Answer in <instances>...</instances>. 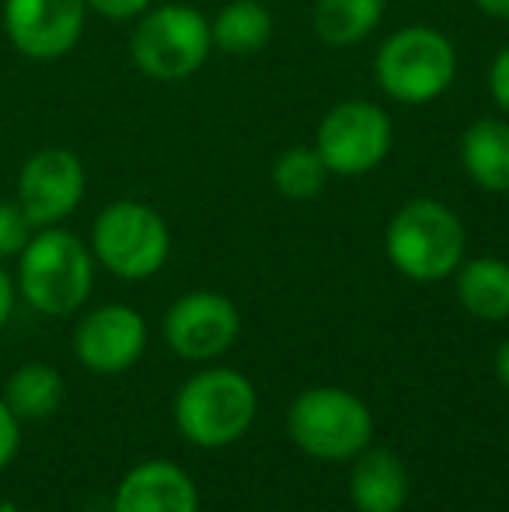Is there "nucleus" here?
Segmentation results:
<instances>
[{
    "instance_id": "4468645a",
    "label": "nucleus",
    "mask_w": 509,
    "mask_h": 512,
    "mask_svg": "<svg viewBox=\"0 0 509 512\" xmlns=\"http://www.w3.org/2000/svg\"><path fill=\"white\" fill-rule=\"evenodd\" d=\"M461 168L471 185L492 196H509V119L482 115L461 133Z\"/></svg>"
},
{
    "instance_id": "f03ea898",
    "label": "nucleus",
    "mask_w": 509,
    "mask_h": 512,
    "mask_svg": "<svg viewBox=\"0 0 509 512\" xmlns=\"http://www.w3.org/2000/svg\"><path fill=\"white\" fill-rule=\"evenodd\" d=\"M95 286V255L77 234L42 227L18 255V290L25 304L46 317L81 310Z\"/></svg>"
},
{
    "instance_id": "0eeeda50",
    "label": "nucleus",
    "mask_w": 509,
    "mask_h": 512,
    "mask_svg": "<svg viewBox=\"0 0 509 512\" xmlns=\"http://www.w3.org/2000/svg\"><path fill=\"white\" fill-rule=\"evenodd\" d=\"M91 255L112 276L140 283L164 269L171 255V230L154 206L119 199L98 213L91 227Z\"/></svg>"
},
{
    "instance_id": "2eb2a0df",
    "label": "nucleus",
    "mask_w": 509,
    "mask_h": 512,
    "mask_svg": "<svg viewBox=\"0 0 509 512\" xmlns=\"http://www.w3.org/2000/svg\"><path fill=\"white\" fill-rule=\"evenodd\" d=\"M349 495L356 512H401L408 502V471L401 457L384 446H367L353 457Z\"/></svg>"
},
{
    "instance_id": "dca6fc26",
    "label": "nucleus",
    "mask_w": 509,
    "mask_h": 512,
    "mask_svg": "<svg viewBox=\"0 0 509 512\" xmlns=\"http://www.w3.org/2000/svg\"><path fill=\"white\" fill-rule=\"evenodd\" d=\"M457 304L478 321H509V262L496 255L461 262L454 272Z\"/></svg>"
},
{
    "instance_id": "423d86ee",
    "label": "nucleus",
    "mask_w": 509,
    "mask_h": 512,
    "mask_svg": "<svg viewBox=\"0 0 509 512\" xmlns=\"http://www.w3.org/2000/svg\"><path fill=\"white\" fill-rule=\"evenodd\" d=\"M290 439L314 460L346 464L374 439V415L342 387H311L286 411Z\"/></svg>"
},
{
    "instance_id": "412c9836",
    "label": "nucleus",
    "mask_w": 509,
    "mask_h": 512,
    "mask_svg": "<svg viewBox=\"0 0 509 512\" xmlns=\"http://www.w3.org/2000/svg\"><path fill=\"white\" fill-rule=\"evenodd\" d=\"M28 241H32V220L25 216V209L0 199V258L21 255Z\"/></svg>"
},
{
    "instance_id": "5701e85b",
    "label": "nucleus",
    "mask_w": 509,
    "mask_h": 512,
    "mask_svg": "<svg viewBox=\"0 0 509 512\" xmlns=\"http://www.w3.org/2000/svg\"><path fill=\"white\" fill-rule=\"evenodd\" d=\"M18 446H21V418L0 398V471L14 460Z\"/></svg>"
},
{
    "instance_id": "cd10ccee",
    "label": "nucleus",
    "mask_w": 509,
    "mask_h": 512,
    "mask_svg": "<svg viewBox=\"0 0 509 512\" xmlns=\"http://www.w3.org/2000/svg\"><path fill=\"white\" fill-rule=\"evenodd\" d=\"M0 512H18V506L14 502H0Z\"/></svg>"
},
{
    "instance_id": "393cba45",
    "label": "nucleus",
    "mask_w": 509,
    "mask_h": 512,
    "mask_svg": "<svg viewBox=\"0 0 509 512\" xmlns=\"http://www.w3.org/2000/svg\"><path fill=\"white\" fill-rule=\"evenodd\" d=\"M11 310H14V283H11V276H7L4 265H0V324L11 317Z\"/></svg>"
},
{
    "instance_id": "20e7f679",
    "label": "nucleus",
    "mask_w": 509,
    "mask_h": 512,
    "mask_svg": "<svg viewBox=\"0 0 509 512\" xmlns=\"http://www.w3.org/2000/svg\"><path fill=\"white\" fill-rule=\"evenodd\" d=\"M255 384L238 370L210 366L182 384L175 398V425L199 450H224L238 443L255 422Z\"/></svg>"
},
{
    "instance_id": "a211bd4d",
    "label": "nucleus",
    "mask_w": 509,
    "mask_h": 512,
    "mask_svg": "<svg viewBox=\"0 0 509 512\" xmlns=\"http://www.w3.org/2000/svg\"><path fill=\"white\" fill-rule=\"evenodd\" d=\"M272 28H276V21L262 0H231L210 21L213 49L227 56H252L269 46Z\"/></svg>"
},
{
    "instance_id": "7ed1b4c3",
    "label": "nucleus",
    "mask_w": 509,
    "mask_h": 512,
    "mask_svg": "<svg viewBox=\"0 0 509 512\" xmlns=\"http://www.w3.org/2000/svg\"><path fill=\"white\" fill-rule=\"evenodd\" d=\"M374 77L398 105H429L454 88L457 49L447 32L433 25H405L381 42Z\"/></svg>"
},
{
    "instance_id": "4be33fe9",
    "label": "nucleus",
    "mask_w": 509,
    "mask_h": 512,
    "mask_svg": "<svg viewBox=\"0 0 509 512\" xmlns=\"http://www.w3.org/2000/svg\"><path fill=\"white\" fill-rule=\"evenodd\" d=\"M485 81H489V95H492V102H496L499 112H503L506 119H509V46H503L496 56H492L489 74H485Z\"/></svg>"
},
{
    "instance_id": "f8f14e48",
    "label": "nucleus",
    "mask_w": 509,
    "mask_h": 512,
    "mask_svg": "<svg viewBox=\"0 0 509 512\" xmlns=\"http://www.w3.org/2000/svg\"><path fill=\"white\" fill-rule=\"evenodd\" d=\"M147 349V321L126 304H105L81 317L74 352L91 373H123Z\"/></svg>"
},
{
    "instance_id": "1a4fd4ad",
    "label": "nucleus",
    "mask_w": 509,
    "mask_h": 512,
    "mask_svg": "<svg viewBox=\"0 0 509 512\" xmlns=\"http://www.w3.org/2000/svg\"><path fill=\"white\" fill-rule=\"evenodd\" d=\"M241 335V314L234 300L213 290H196L178 297L164 314V342L171 352L192 363L220 359Z\"/></svg>"
},
{
    "instance_id": "bb28decb",
    "label": "nucleus",
    "mask_w": 509,
    "mask_h": 512,
    "mask_svg": "<svg viewBox=\"0 0 509 512\" xmlns=\"http://www.w3.org/2000/svg\"><path fill=\"white\" fill-rule=\"evenodd\" d=\"M496 380L503 384V391H509V338L496 352Z\"/></svg>"
},
{
    "instance_id": "9d476101",
    "label": "nucleus",
    "mask_w": 509,
    "mask_h": 512,
    "mask_svg": "<svg viewBox=\"0 0 509 512\" xmlns=\"http://www.w3.org/2000/svg\"><path fill=\"white\" fill-rule=\"evenodd\" d=\"M88 4L84 0H4V32L25 60H63L81 42Z\"/></svg>"
},
{
    "instance_id": "6e6552de",
    "label": "nucleus",
    "mask_w": 509,
    "mask_h": 512,
    "mask_svg": "<svg viewBox=\"0 0 509 512\" xmlns=\"http://www.w3.org/2000/svg\"><path fill=\"white\" fill-rule=\"evenodd\" d=\"M394 122L377 102L349 98L332 105L318 122L314 150L325 161L328 175L335 178H363L377 171L391 154Z\"/></svg>"
},
{
    "instance_id": "39448f33",
    "label": "nucleus",
    "mask_w": 509,
    "mask_h": 512,
    "mask_svg": "<svg viewBox=\"0 0 509 512\" xmlns=\"http://www.w3.org/2000/svg\"><path fill=\"white\" fill-rule=\"evenodd\" d=\"M210 53V21L189 4H150L129 35V56L136 70L157 84H175L199 74Z\"/></svg>"
},
{
    "instance_id": "f257e3e1",
    "label": "nucleus",
    "mask_w": 509,
    "mask_h": 512,
    "mask_svg": "<svg viewBox=\"0 0 509 512\" xmlns=\"http://www.w3.org/2000/svg\"><path fill=\"white\" fill-rule=\"evenodd\" d=\"M464 248H468V234L461 216L429 196H415L394 209L384 230L387 262L412 283L450 279L461 269Z\"/></svg>"
},
{
    "instance_id": "9b49d317",
    "label": "nucleus",
    "mask_w": 509,
    "mask_h": 512,
    "mask_svg": "<svg viewBox=\"0 0 509 512\" xmlns=\"http://www.w3.org/2000/svg\"><path fill=\"white\" fill-rule=\"evenodd\" d=\"M84 164L67 147H42L21 164L18 206L32 220V227H56L84 199Z\"/></svg>"
},
{
    "instance_id": "a878e982",
    "label": "nucleus",
    "mask_w": 509,
    "mask_h": 512,
    "mask_svg": "<svg viewBox=\"0 0 509 512\" xmlns=\"http://www.w3.org/2000/svg\"><path fill=\"white\" fill-rule=\"evenodd\" d=\"M475 7L489 18H499V21H509V0H475Z\"/></svg>"
},
{
    "instance_id": "6ab92c4d",
    "label": "nucleus",
    "mask_w": 509,
    "mask_h": 512,
    "mask_svg": "<svg viewBox=\"0 0 509 512\" xmlns=\"http://www.w3.org/2000/svg\"><path fill=\"white\" fill-rule=\"evenodd\" d=\"M4 401L25 422L49 418L63 401V377L49 363H25L7 377Z\"/></svg>"
},
{
    "instance_id": "b1692460",
    "label": "nucleus",
    "mask_w": 509,
    "mask_h": 512,
    "mask_svg": "<svg viewBox=\"0 0 509 512\" xmlns=\"http://www.w3.org/2000/svg\"><path fill=\"white\" fill-rule=\"evenodd\" d=\"M84 4H88V11L102 14V18H109V21H133V18H140L154 0H84Z\"/></svg>"
},
{
    "instance_id": "ddd939ff",
    "label": "nucleus",
    "mask_w": 509,
    "mask_h": 512,
    "mask_svg": "<svg viewBox=\"0 0 509 512\" xmlns=\"http://www.w3.org/2000/svg\"><path fill=\"white\" fill-rule=\"evenodd\" d=\"M112 512H199L196 481L171 460H143L119 481Z\"/></svg>"
},
{
    "instance_id": "f3484780",
    "label": "nucleus",
    "mask_w": 509,
    "mask_h": 512,
    "mask_svg": "<svg viewBox=\"0 0 509 512\" xmlns=\"http://www.w3.org/2000/svg\"><path fill=\"white\" fill-rule=\"evenodd\" d=\"M387 0H318L311 14L314 35L332 49L360 46L377 32Z\"/></svg>"
},
{
    "instance_id": "aec40b11",
    "label": "nucleus",
    "mask_w": 509,
    "mask_h": 512,
    "mask_svg": "<svg viewBox=\"0 0 509 512\" xmlns=\"http://www.w3.org/2000/svg\"><path fill=\"white\" fill-rule=\"evenodd\" d=\"M272 189L286 199V203H311L325 192L328 168L314 147H286L283 154L272 161Z\"/></svg>"
}]
</instances>
